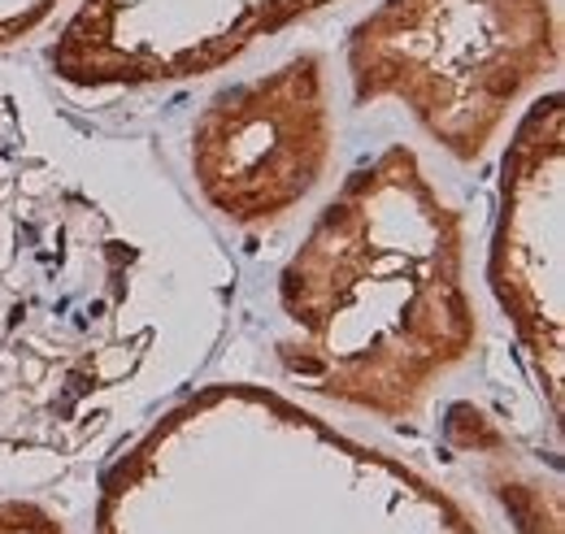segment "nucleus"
<instances>
[{
	"label": "nucleus",
	"mask_w": 565,
	"mask_h": 534,
	"mask_svg": "<svg viewBox=\"0 0 565 534\" xmlns=\"http://www.w3.org/2000/svg\"><path fill=\"white\" fill-rule=\"evenodd\" d=\"M235 269L152 157L0 66V482L109 448L196 378Z\"/></svg>",
	"instance_id": "1"
},
{
	"label": "nucleus",
	"mask_w": 565,
	"mask_h": 534,
	"mask_svg": "<svg viewBox=\"0 0 565 534\" xmlns=\"http://www.w3.org/2000/svg\"><path fill=\"white\" fill-rule=\"evenodd\" d=\"M275 343L305 392L383 421H414L475 352L466 222L409 143L356 165L279 269Z\"/></svg>",
	"instance_id": "2"
},
{
	"label": "nucleus",
	"mask_w": 565,
	"mask_h": 534,
	"mask_svg": "<svg viewBox=\"0 0 565 534\" xmlns=\"http://www.w3.org/2000/svg\"><path fill=\"white\" fill-rule=\"evenodd\" d=\"M96 534H479L430 478L300 404L217 383L166 408L100 487Z\"/></svg>",
	"instance_id": "3"
},
{
	"label": "nucleus",
	"mask_w": 565,
	"mask_h": 534,
	"mask_svg": "<svg viewBox=\"0 0 565 534\" xmlns=\"http://www.w3.org/2000/svg\"><path fill=\"white\" fill-rule=\"evenodd\" d=\"M356 105L396 100L448 157L479 161L562 66L553 0H379L349 31Z\"/></svg>",
	"instance_id": "4"
},
{
	"label": "nucleus",
	"mask_w": 565,
	"mask_h": 534,
	"mask_svg": "<svg viewBox=\"0 0 565 534\" xmlns=\"http://www.w3.org/2000/svg\"><path fill=\"white\" fill-rule=\"evenodd\" d=\"M331 157L335 109L322 53H296L257 78L213 92L188 139L196 196L239 231L270 226L309 201Z\"/></svg>",
	"instance_id": "5"
},
{
	"label": "nucleus",
	"mask_w": 565,
	"mask_h": 534,
	"mask_svg": "<svg viewBox=\"0 0 565 534\" xmlns=\"http://www.w3.org/2000/svg\"><path fill=\"white\" fill-rule=\"evenodd\" d=\"M340 0H83L49 49L74 92L192 83Z\"/></svg>",
	"instance_id": "6"
},
{
	"label": "nucleus",
	"mask_w": 565,
	"mask_h": 534,
	"mask_svg": "<svg viewBox=\"0 0 565 534\" xmlns=\"http://www.w3.org/2000/svg\"><path fill=\"white\" fill-rule=\"evenodd\" d=\"M562 92L540 96L518 122L500 165L488 282L518 334L531 374L562 421L565 383V109Z\"/></svg>",
	"instance_id": "7"
},
{
	"label": "nucleus",
	"mask_w": 565,
	"mask_h": 534,
	"mask_svg": "<svg viewBox=\"0 0 565 534\" xmlns=\"http://www.w3.org/2000/svg\"><path fill=\"white\" fill-rule=\"evenodd\" d=\"M57 4L62 0H0V49L31 40L57 13Z\"/></svg>",
	"instance_id": "8"
},
{
	"label": "nucleus",
	"mask_w": 565,
	"mask_h": 534,
	"mask_svg": "<svg viewBox=\"0 0 565 534\" xmlns=\"http://www.w3.org/2000/svg\"><path fill=\"white\" fill-rule=\"evenodd\" d=\"M0 534H66V526L44 504L22 500V495H4L0 500Z\"/></svg>",
	"instance_id": "9"
}]
</instances>
